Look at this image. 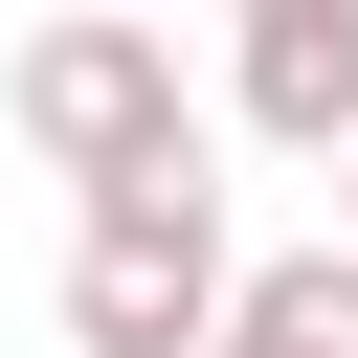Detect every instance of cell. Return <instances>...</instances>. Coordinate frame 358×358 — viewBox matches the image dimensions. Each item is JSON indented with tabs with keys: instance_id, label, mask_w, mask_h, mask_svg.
Returning a JSON list of instances; mask_svg holds the SVG:
<instances>
[{
	"instance_id": "cell-3",
	"label": "cell",
	"mask_w": 358,
	"mask_h": 358,
	"mask_svg": "<svg viewBox=\"0 0 358 358\" xmlns=\"http://www.w3.org/2000/svg\"><path fill=\"white\" fill-rule=\"evenodd\" d=\"M246 90H268V112L313 134V112L358 90V0H268V45H246Z\"/></svg>"
},
{
	"instance_id": "cell-4",
	"label": "cell",
	"mask_w": 358,
	"mask_h": 358,
	"mask_svg": "<svg viewBox=\"0 0 358 358\" xmlns=\"http://www.w3.org/2000/svg\"><path fill=\"white\" fill-rule=\"evenodd\" d=\"M246 336H268V358H358V268H291V291H268Z\"/></svg>"
},
{
	"instance_id": "cell-1",
	"label": "cell",
	"mask_w": 358,
	"mask_h": 358,
	"mask_svg": "<svg viewBox=\"0 0 358 358\" xmlns=\"http://www.w3.org/2000/svg\"><path fill=\"white\" fill-rule=\"evenodd\" d=\"M90 313H112V336H179V313H201V224H179L157 179L112 201V246H90Z\"/></svg>"
},
{
	"instance_id": "cell-2",
	"label": "cell",
	"mask_w": 358,
	"mask_h": 358,
	"mask_svg": "<svg viewBox=\"0 0 358 358\" xmlns=\"http://www.w3.org/2000/svg\"><path fill=\"white\" fill-rule=\"evenodd\" d=\"M45 134H67V157H134V134H157V67H134V45H45Z\"/></svg>"
}]
</instances>
